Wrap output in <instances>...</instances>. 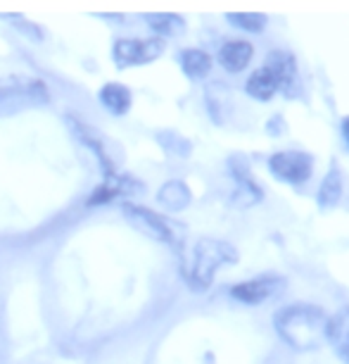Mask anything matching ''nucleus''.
<instances>
[{"mask_svg": "<svg viewBox=\"0 0 349 364\" xmlns=\"http://www.w3.org/2000/svg\"><path fill=\"white\" fill-rule=\"evenodd\" d=\"M328 314L314 302H290L273 312V328L287 348L297 353H314L326 346Z\"/></svg>", "mask_w": 349, "mask_h": 364, "instance_id": "f257e3e1", "label": "nucleus"}, {"mask_svg": "<svg viewBox=\"0 0 349 364\" xmlns=\"http://www.w3.org/2000/svg\"><path fill=\"white\" fill-rule=\"evenodd\" d=\"M240 259V252L233 243L223 238H211V236H202L195 240L193 252H190V262L183 269V279L190 286V291L195 293H204L207 288L214 284L216 272L221 267H231L238 264Z\"/></svg>", "mask_w": 349, "mask_h": 364, "instance_id": "f03ea898", "label": "nucleus"}, {"mask_svg": "<svg viewBox=\"0 0 349 364\" xmlns=\"http://www.w3.org/2000/svg\"><path fill=\"white\" fill-rule=\"evenodd\" d=\"M48 102H50V93L40 79L12 77L0 81V117L17 114L31 107H45Z\"/></svg>", "mask_w": 349, "mask_h": 364, "instance_id": "7ed1b4c3", "label": "nucleus"}, {"mask_svg": "<svg viewBox=\"0 0 349 364\" xmlns=\"http://www.w3.org/2000/svg\"><path fill=\"white\" fill-rule=\"evenodd\" d=\"M271 176L290 188H302L314 176V155L306 150H276L266 160Z\"/></svg>", "mask_w": 349, "mask_h": 364, "instance_id": "20e7f679", "label": "nucleus"}, {"mask_svg": "<svg viewBox=\"0 0 349 364\" xmlns=\"http://www.w3.org/2000/svg\"><path fill=\"white\" fill-rule=\"evenodd\" d=\"M287 291V279L278 272H264L252 279L238 281L228 288L231 300L245 307H259L273 298H280Z\"/></svg>", "mask_w": 349, "mask_h": 364, "instance_id": "39448f33", "label": "nucleus"}, {"mask_svg": "<svg viewBox=\"0 0 349 364\" xmlns=\"http://www.w3.org/2000/svg\"><path fill=\"white\" fill-rule=\"evenodd\" d=\"M167 50L164 38H116L112 46V63L116 70H128V67H143L155 63Z\"/></svg>", "mask_w": 349, "mask_h": 364, "instance_id": "423d86ee", "label": "nucleus"}, {"mask_svg": "<svg viewBox=\"0 0 349 364\" xmlns=\"http://www.w3.org/2000/svg\"><path fill=\"white\" fill-rule=\"evenodd\" d=\"M226 169H228V174L233 176V181H236V191H233V196H231V203L236 205V208L248 210L264 200V188L257 183V178L250 169V160L243 153L228 155Z\"/></svg>", "mask_w": 349, "mask_h": 364, "instance_id": "0eeeda50", "label": "nucleus"}, {"mask_svg": "<svg viewBox=\"0 0 349 364\" xmlns=\"http://www.w3.org/2000/svg\"><path fill=\"white\" fill-rule=\"evenodd\" d=\"M67 127L72 129L74 136H77V139L84 143L88 150H93L95 157H98L102 171H105V176L114 174L116 162H119L121 153H119V148L112 143V139H107L102 132H98L95 127H88L86 122L77 119V117H67Z\"/></svg>", "mask_w": 349, "mask_h": 364, "instance_id": "6e6552de", "label": "nucleus"}, {"mask_svg": "<svg viewBox=\"0 0 349 364\" xmlns=\"http://www.w3.org/2000/svg\"><path fill=\"white\" fill-rule=\"evenodd\" d=\"M121 212H124L126 222L131 224L135 231H140L143 236L153 238L157 243L176 245V231L169 219H164L157 215V212L143 208V205H133V203L121 205Z\"/></svg>", "mask_w": 349, "mask_h": 364, "instance_id": "1a4fd4ad", "label": "nucleus"}, {"mask_svg": "<svg viewBox=\"0 0 349 364\" xmlns=\"http://www.w3.org/2000/svg\"><path fill=\"white\" fill-rule=\"evenodd\" d=\"M264 65L276 72V77L280 81V95H283V98L287 100L304 98V81H302V72H299L295 53L276 48V50H271L264 58Z\"/></svg>", "mask_w": 349, "mask_h": 364, "instance_id": "9d476101", "label": "nucleus"}, {"mask_svg": "<svg viewBox=\"0 0 349 364\" xmlns=\"http://www.w3.org/2000/svg\"><path fill=\"white\" fill-rule=\"evenodd\" d=\"M143 193H145V183H143L140 178H135L131 174H109L105 176V181L93 191L91 198H88V208H98V205H105L119 196L135 198Z\"/></svg>", "mask_w": 349, "mask_h": 364, "instance_id": "9b49d317", "label": "nucleus"}, {"mask_svg": "<svg viewBox=\"0 0 349 364\" xmlns=\"http://www.w3.org/2000/svg\"><path fill=\"white\" fill-rule=\"evenodd\" d=\"M342 200H345V171L338 160H333L316 188V208L321 212H331L340 208Z\"/></svg>", "mask_w": 349, "mask_h": 364, "instance_id": "f8f14e48", "label": "nucleus"}, {"mask_svg": "<svg viewBox=\"0 0 349 364\" xmlns=\"http://www.w3.org/2000/svg\"><path fill=\"white\" fill-rule=\"evenodd\" d=\"M326 346H331L342 364H349V305H342L328 317Z\"/></svg>", "mask_w": 349, "mask_h": 364, "instance_id": "ddd939ff", "label": "nucleus"}, {"mask_svg": "<svg viewBox=\"0 0 349 364\" xmlns=\"http://www.w3.org/2000/svg\"><path fill=\"white\" fill-rule=\"evenodd\" d=\"M255 58V46L245 38H233L218 48V65L228 74H240L250 67Z\"/></svg>", "mask_w": 349, "mask_h": 364, "instance_id": "4468645a", "label": "nucleus"}, {"mask_svg": "<svg viewBox=\"0 0 349 364\" xmlns=\"http://www.w3.org/2000/svg\"><path fill=\"white\" fill-rule=\"evenodd\" d=\"M245 93H248V98L257 102H271L280 93V81L276 77V72L262 65L245 81Z\"/></svg>", "mask_w": 349, "mask_h": 364, "instance_id": "2eb2a0df", "label": "nucleus"}, {"mask_svg": "<svg viewBox=\"0 0 349 364\" xmlns=\"http://www.w3.org/2000/svg\"><path fill=\"white\" fill-rule=\"evenodd\" d=\"M98 102L102 105V109L112 117H124L131 112L133 93H131V88L119 84V81H109V84H105L98 91Z\"/></svg>", "mask_w": 349, "mask_h": 364, "instance_id": "dca6fc26", "label": "nucleus"}, {"mask_svg": "<svg viewBox=\"0 0 349 364\" xmlns=\"http://www.w3.org/2000/svg\"><path fill=\"white\" fill-rule=\"evenodd\" d=\"M157 203L167 212L179 215V212L190 208V203H193V191H190L188 183L181 181V178H169V181L162 183L160 191H157Z\"/></svg>", "mask_w": 349, "mask_h": 364, "instance_id": "f3484780", "label": "nucleus"}, {"mask_svg": "<svg viewBox=\"0 0 349 364\" xmlns=\"http://www.w3.org/2000/svg\"><path fill=\"white\" fill-rule=\"evenodd\" d=\"M179 67L190 81H204L211 74L214 60L202 48H183L179 53Z\"/></svg>", "mask_w": 349, "mask_h": 364, "instance_id": "a211bd4d", "label": "nucleus"}, {"mask_svg": "<svg viewBox=\"0 0 349 364\" xmlns=\"http://www.w3.org/2000/svg\"><path fill=\"white\" fill-rule=\"evenodd\" d=\"M143 22L160 38H179L188 29L186 19L176 12H148V15H143Z\"/></svg>", "mask_w": 349, "mask_h": 364, "instance_id": "6ab92c4d", "label": "nucleus"}, {"mask_svg": "<svg viewBox=\"0 0 349 364\" xmlns=\"http://www.w3.org/2000/svg\"><path fill=\"white\" fill-rule=\"evenodd\" d=\"M155 141H157V146L171 157H188L193 153V141L186 139V136L179 132H174V129H160V132L155 134Z\"/></svg>", "mask_w": 349, "mask_h": 364, "instance_id": "aec40b11", "label": "nucleus"}, {"mask_svg": "<svg viewBox=\"0 0 349 364\" xmlns=\"http://www.w3.org/2000/svg\"><path fill=\"white\" fill-rule=\"evenodd\" d=\"M226 22H228L233 29H238L243 33L259 36V33H264L266 26H269V17H266L264 12H228Z\"/></svg>", "mask_w": 349, "mask_h": 364, "instance_id": "412c9836", "label": "nucleus"}, {"mask_svg": "<svg viewBox=\"0 0 349 364\" xmlns=\"http://www.w3.org/2000/svg\"><path fill=\"white\" fill-rule=\"evenodd\" d=\"M0 19H5V22H10V26L15 29L17 33H22V36H26L29 41H36V43H40V41L45 38L43 29L36 24V22H29L22 12H3L0 15Z\"/></svg>", "mask_w": 349, "mask_h": 364, "instance_id": "4be33fe9", "label": "nucleus"}, {"mask_svg": "<svg viewBox=\"0 0 349 364\" xmlns=\"http://www.w3.org/2000/svg\"><path fill=\"white\" fill-rule=\"evenodd\" d=\"M264 132L269 134V136H283L285 134V119H283V114L276 112V114H271L269 119H266V124H264Z\"/></svg>", "mask_w": 349, "mask_h": 364, "instance_id": "5701e85b", "label": "nucleus"}, {"mask_svg": "<svg viewBox=\"0 0 349 364\" xmlns=\"http://www.w3.org/2000/svg\"><path fill=\"white\" fill-rule=\"evenodd\" d=\"M340 136H342V143H345V148L349 150V114H345L340 119Z\"/></svg>", "mask_w": 349, "mask_h": 364, "instance_id": "b1692460", "label": "nucleus"}, {"mask_svg": "<svg viewBox=\"0 0 349 364\" xmlns=\"http://www.w3.org/2000/svg\"><path fill=\"white\" fill-rule=\"evenodd\" d=\"M347 198H349V196H347Z\"/></svg>", "mask_w": 349, "mask_h": 364, "instance_id": "393cba45", "label": "nucleus"}]
</instances>
